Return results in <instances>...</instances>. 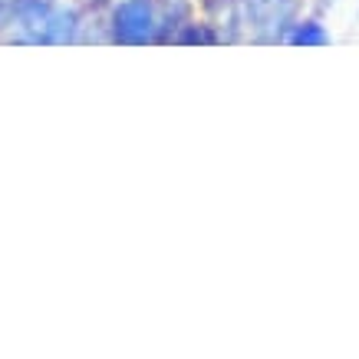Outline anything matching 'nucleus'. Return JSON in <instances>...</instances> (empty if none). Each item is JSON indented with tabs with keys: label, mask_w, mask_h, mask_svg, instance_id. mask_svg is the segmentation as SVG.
<instances>
[{
	"label": "nucleus",
	"mask_w": 359,
	"mask_h": 359,
	"mask_svg": "<svg viewBox=\"0 0 359 359\" xmlns=\"http://www.w3.org/2000/svg\"><path fill=\"white\" fill-rule=\"evenodd\" d=\"M11 7H13V0H0V27L11 20Z\"/></svg>",
	"instance_id": "obj_5"
},
{
	"label": "nucleus",
	"mask_w": 359,
	"mask_h": 359,
	"mask_svg": "<svg viewBox=\"0 0 359 359\" xmlns=\"http://www.w3.org/2000/svg\"><path fill=\"white\" fill-rule=\"evenodd\" d=\"M287 43L294 46H327L330 43V33L320 27V23H297L294 30L287 33Z\"/></svg>",
	"instance_id": "obj_3"
},
{
	"label": "nucleus",
	"mask_w": 359,
	"mask_h": 359,
	"mask_svg": "<svg viewBox=\"0 0 359 359\" xmlns=\"http://www.w3.org/2000/svg\"><path fill=\"white\" fill-rule=\"evenodd\" d=\"M17 43H69L76 36V13L60 11L50 0H13Z\"/></svg>",
	"instance_id": "obj_1"
},
{
	"label": "nucleus",
	"mask_w": 359,
	"mask_h": 359,
	"mask_svg": "<svg viewBox=\"0 0 359 359\" xmlns=\"http://www.w3.org/2000/svg\"><path fill=\"white\" fill-rule=\"evenodd\" d=\"M185 40L188 43H211L215 36H211V33H201V30H191V33H185Z\"/></svg>",
	"instance_id": "obj_4"
},
{
	"label": "nucleus",
	"mask_w": 359,
	"mask_h": 359,
	"mask_svg": "<svg viewBox=\"0 0 359 359\" xmlns=\"http://www.w3.org/2000/svg\"><path fill=\"white\" fill-rule=\"evenodd\" d=\"M158 30L152 0H122L112 13V33L119 43H149Z\"/></svg>",
	"instance_id": "obj_2"
}]
</instances>
